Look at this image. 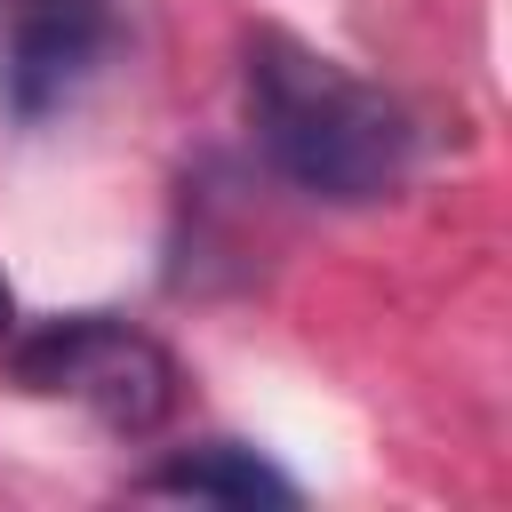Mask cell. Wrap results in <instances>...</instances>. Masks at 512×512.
I'll return each mask as SVG.
<instances>
[{
  "label": "cell",
  "mask_w": 512,
  "mask_h": 512,
  "mask_svg": "<svg viewBox=\"0 0 512 512\" xmlns=\"http://www.w3.org/2000/svg\"><path fill=\"white\" fill-rule=\"evenodd\" d=\"M16 328V296H8V272H0V336Z\"/></svg>",
  "instance_id": "cell-5"
},
{
  "label": "cell",
  "mask_w": 512,
  "mask_h": 512,
  "mask_svg": "<svg viewBox=\"0 0 512 512\" xmlns=\"http://www.w3.org/2000/svg\"><path fill=\"white\" fill-rule=\"evenodd\" d=\"M8 376L32 400H72L120 440L160 432L184 400L176 352L120 312H56L40 328H8Z\"/></svg>",
  "instance_id": "cell-2"
},
{
  "label": "cell",
  "mask_w": 512,
  "mask_h": 512,
  "mask_svg": "<svg viewBox=\"0 0 512 512\" xmlns=\"http://www.w3.org/2000/svg\"><path fill=\"white\" fill-rule=\"evenodd\" d=\"M240 112L256 160L320 208H376L424 160V128L384 80L280 24L248 32L240 48Z\"/></svg>",
  "instance_id": "cell-1"
},
{
  "label": "cell",
  "mask_w": 512,
  "mask_h": 512,
  "mask_svg": "<svg viewBox=\"0 0 512 512\" xmlns=\"http://www.w3.org/2000/svg\"><path fill=\"white\" fill-rule=\"evenodd\" d=\"M120 40L112 0H0V112L40 128L64 112Z\"/></svg>",
  "instance_id": "cell-3"
},
{
  "label": "cell",
  "mask_w": 512,
  "mask_h": 512,
  "mask_svg": "<svg viewBox=\"0 0 512 512\" xmlns=\"http://www.w3.org/2000/svg\"><path fill=\"white\" fill-rule=\"evenodd\" d=\"M136 496H192V504H272L288 512L296 504V480L248 448V440H192L176 456H160L152 472H136Z\"/></svg>",
  "instance_id": "cell-4"
}]
</instances>
